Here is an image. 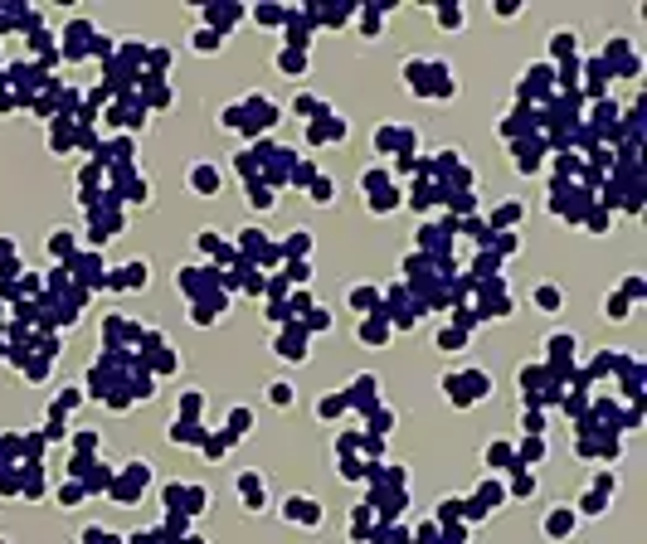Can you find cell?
<instances>
[{"instance_id":"cell-1","label":"cell","mask_w":647,"mask_h":544,"mask_svg":"<svg viewBox=\"0 0 647 544\" xmlns=\"http://www.w3.org/2000/svg\"><path fill=\"white\" fill-rule=\"evenodd\" d=\"M443 394L467 408V404H477L482 394H492V379L477 374V369H467V374H443Z\"/></svg>"},{"instance_id":"cell-2","label":"cell","mask_w":647,"mask_h":544,"mask_svg":"<svg viewBox=\"0 0 647 544\" xmlns=\"http://www.w3.org/2000/svg\"><path fill=\"white\" fill-rule=\"evenodd\" d=\"M346 404H355V408H375V404H380V374H355V379H351V389H346Z\"/></svg>"},{"instance_id":"cell-3","label":"cell","mask_w":647,"mask_h":544,"mask_svg":"<svg viewBox=\"0 0 647 544\" xmlns=\"http://www.w3.org/2000/svg\"><path fill=\"white\" fill-rule=\"evenodd\" d=\"M283 515H287L292 525H307V530L321 525V506H316L311 496H287V501H283Z\"/></svg>"},{"instance_id":"cell-4","label":"cell","mask_w":647,"mask_h":544,"mask_svg":"<svg viewBox=\"0 0 647 544\" xmlns=\"http://www.w3.org/2000/svg\"><path fill=\"white\" fill-rule=\"evenodd\" d=\"M146 272H151V267H146V258H141V262H122L107 282H113L117 292H141V287H146Z\"/></svg>"},{"instance_id":"cell-5","label":"cell","mask_w":647,"mask_h":544,"mask_svg":"<svg viewBox=\"0 0 647 544\" xmlns=\"http://www.w3.org/2000/svg\"><path fill=\"white\" fill-rule=\"evenodd\" d=\"M278 350H283L287 364H302V360H307V331H302V325H287V331H278Z\"/></svg>"},{"instance_id":"cell-6","label":"cell","mask_w":647,"mask_h":544,"mask_svg":"<svg viewBox=\"0 0 647 544\" xmlns=\"http://www.w3.org/2000/svg\"><path fill=\"white\" fill-rule=\"evenodd\" d=\"M220 185H224V175H220V166H209V160H200V166L190 171V190L195 195H220Z\"/></svg>"},{"instance_id":"cell-7","label":"cell","mask_w":647,"mask_h":544,"mask_svg":"<svg viewBox=\"0 0 647 544\" xmlns=\"http://www.w3.org/2000/svg\"><path fill=\"white\" fill-rule=\"evenodd\" d=\"M239 496H244L248 510H263V506H268V486H263L258 471H244V476H239Z\"/></svg>"},{"instance_id":"cell-8","label":"cell","mask_w":647,"mask_h":544,"mask_svg":"<svg viewBox=\"0 0 647 544\" xmlns=\"http://www.w3.org/2000/svg\"><path fill=\"white\" fill-rule=\"evenodd\" d=\"M234 20H244L239 5H209V10H204V29H214V34H229Z\"/></svg>"},{"instance_id":"cell-9","label":"cell","mask_w":647,"mask_h":544,"mask_svg":"<svg viewBox=\"0 0 647 544\" xmlns=\"http://www.w3.org/2000/svg\"><path fill=\"white\" fill-rule=\"evenodd\" d=\"M574 525H579V520H574V510H569V506H555V510L545 515V534H550V539L574 534Z\"/></svg>"},{"instance_id":"cell-10","label":"cell","mask_w":647,"mask_h":544,"mask_svg":"<svg viewBox=\"0 0 647 544\" xmlns=\"http://www.w3.org/2000/svg\"><path fill=\"white\" fill-rule=\"evenodd\" d=\"M171 443H185V447H200V443H204V432H200V428H195L190 418H176V423H171Z\"/></svg>"},{"instance_id":"cell-11","label":"cell","mask_w":647,"mask_h":544,"mask_svg":"<svg viewBox=\"0 0 647 544\" xmlns=\"http://www.w3.org/2000/svg\"><path fill=\"white\" fill-rule=\"evenodd\" d=\"M278 253H283V258H297V253L307 258V253H311V234H307V229H292V234L278 243Z\"/></svg>"},{"instance_id":"cell-12","label":"cell","mask_w":647,"mask_h":544,"mask_svg":"<svg viewBox=\"0 0 647 544\" xmlns=\"http://www.w3.org/2000/svg\"><path fill=\"white\" fill-rule=\"evenodd\" d=\"M278 69L302 78V73H307V49H283V53H278Z\"/></svg>"},{"instance_id":"cell-13","label":"cell","mask_w":647,"mask_h":544,"mask_svg":"<svg viewBox=\"0 0 647 544\" xmlns=\"http://www.w3.org/2000/svg\"><path fill=\"white\" fill-rule=\"evenodd\" d=\"M360 341H365V345H385V341H390V325H385L380 316H375V321H360Z\"/></svg>"},{"instance_id":"cell-14","label":"cell","mask_w":647,"mask_h":544,"mask_svg":"<svg viewBox=\"0 0 647 544\" xmlns=\"http://www.w3.org/2000/svg\"><path fill=\"white\" fill-rule=\"evenodd\" d=\"M502 501H506V491H502V486H497V481H482L472 506H477V510H487V506H502Z\"/></svg>"},{"instance_id":"cell-15","label":"cell","mask_w":647,"mask_h":544,"mask_svg":"<svg viewBox=\"0 0 647 544\" xmlns=\"http://www.w3.org/2000/svg\"><path fill=\"white\" fill-rule=\"evenodd\" d=\"M574 44H579L574 29H555V34H550V53H555V59H565V53L574 59Z\"/></svg>"},{"instance_id":"cell-16","label":"cell","mask_w":647,"mask_h":544,"mask_svg":"<svg viewBox=\"0 0 647 544\" xmlns=\"http://www.w3.org/2000/svg\"><path fill=\"white\" fill-rule=\"evenodd\" d=\"M434 20H438L443 29H462L467 15H462V5H448V0H443V5H434Z\"/></svg>"},{"instance_id":"cell-17","label":"cell","mask_w":647,"mask_h":544,"mask_svg":"<svg viewBox=\"0 0 647 544\" xmlns=\"http://www.w3.org/2000/svg\"><path fill=\"white\" fill-rule=\"evenodd\" d=\"M545 350H550V360H555V369H560V364L574 355V336H550V341H545Z\"/></svg>"},{"instance_id":"cell-18","label":"cell","mask_w":647,"mask_h":544,"mask_svg":"<svg viewBox=\"0 0 647 544\" xmlns=\"http://www.w3.org/2000/svg\"><path fill=\"white\" fill-rule=\"evenodd\" d=\"M545 83H550V64H535V69H526V78H521V97H526L530 88H535V92H541Z\"/></svg>"},{"instance_id":"cell-19","label":"cell","mask_w":647,"mask_h":544,"mask_svg":"<svg viewBox=\"0 0 647 544\" xmlns=\"http://www.w3.org/2000/svg\"><path fill=\"white\" fill-rule=\"evenodd\" d=\"M73 248H78V243H73L69 229H54V234H49V253H54V258H73Z\"/></svg>"},{"instance_id":"cell-20","label":"cell","mask_w":647,"mask_h":544,"mask_svg":"<svg viewBox=\"0 0 647 544\" xmlns=\"http://www.w3.org/2000/svg\"><path fill=\"white\" fill-rule=\"evenodd\" d=\"M341 413H346V394H327V399L316 404V418H327V423L341 418Z\"/></svg>"},{"instance_id":"cell-21","label":"cell","mask_w":647,"mask_h":544,"mask_svg":"<svg viewBox=\"0 0 647 544\" xmlns=\"http://www.w3.org/2000/svg\"><path fill=\"white\" fill-rule=\"evenodd\" d=\"M487 467H506V471H511V467H516V452H511L506 443H492V447H487Z\"/></svg>"},{"instance_id":"cell-22","label":"cell","mask_w":647,"mask_h":544,"mask_svg":"<svg viewBox=\"0 0 647 544\" xmlns=\"http://www.w3.org/2000/svg\"><path fill=\"white\" fill-rule=\"evenodd\" d=\"M248 204H253V209H273L278 199H273V190H268V185H258V180H248Z\"/></svg>"},{"instance_id":"cell-23","label":"cell","mask_w":647,"mask_h":544,"mask_svg":"<svg viewBox=\"0 0 647 544\" xmlns=\"http://www.w3.org/2000/svg\"><path fill=\"white\" fill-rule=\"evenodd\" d=\"M438 345H443V350H462V345H467V331H462V325H443V331H438Z\"/></svg>"},{"instance_id":"cell-24","label":"cell","mask_w":647,"mask_h":544,"mask_svg":"<svg viewBox=\"0 0 647 544\" xmlns=\"http://www.w3.org/2000/svg\"><path fill=\"white\" fill-rule=\"evenodd\" d=\"M628 306H633V301H628L623 292H613V297H604V311H609V321H628Z\"/></svg>"},{"instance_id":"cell-25","label":"cell","mask_w":647,"mask_h":544,"mask_svg":"<svg viewBox=\"0 0 647 544\" xmlns=\"http://www.w3.org/2000/svg\"><path fill=\"white\" fill-rule=\"evenodd\" d=\"M268 404H273V408H292V384H283V379H278V384H268Z\"/></svg>"},{"instance_id":"cell-26","label":"cell","mask_w":647,"mask_h":544,"mask_svg":"<svg viewBox=\"0 0 647 544\" xmlns=\"http://www.w3.org/2000/svg\"><path fill=\"white\" fill-rule=\"evenodd\" d=\"M511 491L516 496H535V476H526V467H511Z\"/></svg>"},{"instance_id":"cell-27","label":"cell","mask_w":647,"mask_h":544,"mask_svg":"<svg viewBox=\"0 0 647 544\" xmlns=\"http://www.w3.org/2000/svg\"><path fill=\"white\" fill-rule=\"evenodd\" d=\"M535 306H541V311H560V287H535Z\"/></svg>"},{"instance_id":"cell-28","label":"cell","mask_w":647,"mask_h":544,"mask_svg":"<svg viewBox=\"0 0 647 544\" xmlns=\"http://www.w3.org/2000/svg\"><path fill=\"white\" fill-rule=\"evenodd\" d=\"M375 301H380V292H375V287H355V292H351V306H355V311H375Z\"/></svg>"},{"instance_id":"cell-29","label":"cell","mask_w":647,"mask_h":544,"mask_svg":"<svg viewBox=\"0 0 647 544\" xmlns=\"http://www.w3.org/2000/svg\"><path fill=\"white\" fill-rule=\"evenodd\" d=\"M220 44H224V34H214V29H200L195 34V53H214Z\"/></svg>"},{"instance_id":"cell-30","label":"cell","mask_w":647,"mask_h":544,"mask_svg":"<svg viewBox=\"0 0 647 544\" xmlns=\"http://www.w3.org/2000/svg\"><path fill=\"white\" fill-rule=\"evenodd\" d=\"M390 423H395V413H390V408H370V432H375V438H380Z\"/></svg>"},{"instance_id":"cell-31","label":"cell","mask_w":647,"mask_h":544,"mask_svg":"<svg viewBox=\"0 0 647 544\" xmlns=\"http://www.w3.org/2000/svg\"><path fill=\"white\" fill-rule=\"evenodd\" d=\"M331 195H336L331 180H311V204H331Z\"/></svg>"},{"instance_id":"cell-32","label":"cell","mask_w":647,"mask_h":544,"mask_svg":"<svg viewBox=\"0 0 647 544\" xmlns=\"http://www.w3.org/2000/svg\"><path fill=\"white\" fill-rule=\"evenodd\" d=\"M521 428H526V432H545V413H541V408H526V413H521Z\"/></svg>"},{"instance_id":"cell-33","label":"cell","mask_w":647,"mask_h":544,"mask_svg":"<svg viewBox=\"0 0 647 544\" xmlns=\"http://www.w3.org/2000/svg\"><path fill=\"white\" fill-rule=\"evenodd\" d=\"M594 491H599V496H613V491H618V476H613V471H599V476H594Z\"/></svg>"},{"instance_id":"cell-34","label":"cell","mask_w":647,"mask_h":544,"mask_svg":"<svg viewBox=\"0 0 647 544\" xmlns=\"http://www.w3.org/2000/svg\"><path fill=\"white\" fill-rule=\"evenodd\" d=\"M253 418H248V408H234L229 413V432H234V438H244V428H248Z\"/></svg>"},{"instance_id":"cell-35","label":"cell","mask_w":647,"mask_h":544,"mask_svg":"<svg viewBox=\"0 0 647 544\" xmlns=\"http://www.w3.org/2000/svg\"><path fill=\"white\" fill-rule=\"evenodd\" d=\"M83 539H88V544H122V534H107V530H88Z\"/></svg>"},{"instance_id":"cell-36","label":"cell","mask_w":647,"mask_h":544,"mask_svg":"<svg viewBox=\"0 0 647 544\" xmlns=\"http://www.w3.org/2000/svg\"><path fill=\"white\" fill-rule=\"evenodd\" d=\"M59 501H69V506H73V501H83V486H78V481H69V486H59Z\"/></svg>"},{"instance_id":"cell-37","label":"cell","mask_w":647,"mask_h":544,"mask_svg":"<svg viewBox=\"0 0 647 544\" xmlns=\"http://www.w3.org/2000/svg\"><path fill=\"white\" fill-rule=\"evenodd\" d=\"M584 515H604V496H599V491L584 496Z\"/></svg>"},{"instance_id":"cell-38","label":"cell","mask_w":647,"mask_h":544,"mask_svg":"<svg viewBox=\"0 0 647 544\" xmlns=\"http://www.w3.org/2000/svg\"><path fill=\"white\" fill-rule=\"evenodd\" d=\"M609 224H613L609 209H594V214H589V229H609Z\"/></svg>"},{"instance_id":"cell-39","label":"cell","mask_w":647,"mask_h":544,"mask_svg":"<svg viewBox=\"0 0 647 544\" xmlns=\"http://www.w3.org/2000/svg\"><path fill=\"white\" fill-rule=\"evenodd\" d=\"M195 413H200V394L190 389V394H185V404H180V418H195Z\"/></svg>"},{"instance_id":"cell-40","label":"cell","mask_w":647,"mask_h":544,"mask_svg":"<svg viewBox=\"0 0 647 544\" xmlns=\"http://www.w3.org/2000/svg\"><path fill=\"white\" fill-rule=\"evenodd\" d=\"M287 277H292V282H307L311 267H307V262H287Z\"/></svg>"},{"instance_id":"cell-41","label":"cell","mask_w":647,"mask_h":544,"mask_svg":"<svg viewBox=\"0 0 647 544\" xmlns=\"http://www.w3.org/2000/svg\"><path fill=\"white\" fill-rule=\"evenodd\" d=\"M497 15H502V20H516L521 5H516V0H497Z\"/></svg>"},{"instance_id":"cell-42","label":"cell","mask_w":647,"mask_h":544,"mask_svg":"<svg viewBox=\"0 0 647 544\" xmlns=\"http://www.w3.org/2000/svg\"><path fill=\"white\" fill-rule=\"evenodd\" d=\"M0 544H10V539H0Z\"/></svg>"}]
</instances>
